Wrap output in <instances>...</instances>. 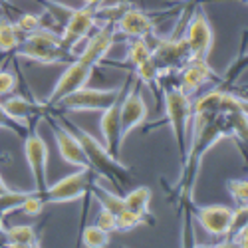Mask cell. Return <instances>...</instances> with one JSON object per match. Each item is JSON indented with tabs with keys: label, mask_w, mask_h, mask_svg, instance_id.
<instances>
[{
	"label": "cell",
	"mask_w": 248,
	"mask_h": 248,
	"mask_svg": "<svg viewBox=\"0 0 248 248\" xmlns=\"http://www.w3.org/2000/svg\"><path fill=\"white\" fill-rule=\"evenodd\" d=\"M193 135L185 155L181 185L187 199H191L195 189V179L204 153L224 137H238L246 141L248 117L244 99L220 90L206 92L193 103Z\"/></svg>",
	"instance_id": "6da1fadb"
},
{
	"label": "cell",
	"mask_w": 248,
	"mask_h": 248,
	"mask_svg": "<svg viewBox=\"0 0 248 248\" xmlns=\"http://www.w3.org/2000/svg\"><path fill=\"white\" fill-rule=\"evenodd\" d=\"M115 34H117L115 22H111V20H106V24H103L88 40L84 52H81L78 58H74L70 62L68 70L60 76V79L56 81L54 90L46 97L44 106H54V103H58L60 99H64L66 95L74 93L76 90L88 86V81H90L93 70L97 68V64L111 50V46L115 42Z\"/></svg>",
	"instance_id": "7a4b0ae2"
},
{
	"label": "cell",
	"mask_w": 248,
	"mask_h": 248,
	"mask_svg": "<svg viewBox=\"0 0 248 248\" xmlns=\"http://www.w3.org/2000/svg\"><path fill=\"white\" fill-rule=\"evenodd\" d=\"M16 50L22 58L40 62V64H60V62H72L76 58L72 52L62 46L60 36L46 28H40L24 36Z\"/></svg>",
	"instance_id": "3957f363"
},
{
	"label": "cell",
	"mask_w": 248,
	"mask_h": 248,
	"mask_svg": "<svg viewBox=\"0 0 248 248\" xmlns=\"http://www.w3.org/2000/svg\"><path fill=\"white\" fill-rule=\"evenodd\" d=\"M191 113H193V101L191 95L185 93L179 86L165 90V117L169 121V127L175 135L181 163L185 161L189 147V127H191Z\"/></svg>",
	"instance_id": "277c9868"
},
{
	"label": "cell",
	"mask_w": 248,
	"mask_h": 248,
	"mask_svg": "<svg viewBox=\"0 0 248 248\" xmlns=\"http://www.w3.org/2000/svg\"><path fill=\"white\" fill-rule=\"evenodd\" d=\"M72 133L78 137V141L81 143V147H84V153H86V159L90 163V169L92 171H97L101 177H108L111 181L115 179H121L123 183H127V175H125V167L121 165L119 159L111 157L108 153V149L101 145L99 141H95L88 131L79 129L76 125H70Z\"/></svg>",
	"instance_id": "5b68a950"
},
{
	"label": "cell",
	"mask_w": 248,
	"mask_h": 248,
	"mask_svg": "<svg viewBox=\"0 0 248 248\" xmlns=\"http://www.w3.org/2000/svg\"><path fill=\"white\" fill-rule=\"evenodd\" d=\"M123 93V88H111V90H95V88H79L74 93L66 95L54 103L52 108L66 109V111H103L109 108L115 99H119Z\"/></svg>",
	"instance_id": "8992f818"
},
{
	"label": "cell",
	"mask_w": 248,
	"mask_h": 248,
	"mask_svg": "<svg viewBox=\"0 0 248 248\" xmlns=\"http://www.w3.org/2000/svg\"><path fill=\"white\" fill-rule=\"evenodd\" d=\"M92 169H79L64 179H60L58 183H54L52 187L48 185L46 191L42 195H38L40 199L46 202H72L79 197H84L88 193V189L92 187Z\"/></svg>",
	"instance_id": "52a82bcc"
},
{
	"label": "cell",
	"mask_w": 248,
	"mask_h": 248,
	"mask_svg": "<svg viewBox=\"0 0 248 248\" xmlns=\"http://www.w3.org/2000/svg\"><path fill=\"white\" fill-rule=\"evenodd\" d=\"M24 153L34 179V193L42 195L48 187V147L38 133H28L24 139Z\"/></svg>",
	"instance_id": "ba28073f"
},
{
	"label": "cell",
	"mask_w": 248,
	"mask_h": 248,
	"mask_svg": "<svg viewBox=\"0 0 248 248\" xmlns=\"http://www.w3.org/2000/svg\"><path fill=\"white\" fill-rule=\"evenodd\" d=\"M145 119H147V103L137 88H131V92L125 97L121 95V99H119V139H121V145L133 129H137L139 125L145 123Z\"/></svg>",
	"instance_id": "9c48e42d"
},
{
	"label": "cell",
	"mask_w": 248,
	"mask_h": 248,
	"mask_svg": "<svg viewBox=\"0 0 248 248\" xmlns=\"http://www.w3.org/2000/svg\"><path fill=\"white\" fill-rule=\"evenodd\" d=\"M97 6L88 4V6L78 8L70 14L64 32L60 34L62 46H64L68 52H74V48L79 44V40H84L92 32L93 24L97 22Z\"/></svg>",
	"instance_id": "30bf717a"
},
{
	"label": "cell",
	"mask_w": 248,
	"mask_h": 248,
	"mask_svg": "<svg viewBox=\"0 0 248 248\" xmlns=\"http://www.w3.org/2000/svg\"><path fill=\"white\" fill-rule=\"evenodd\" d=\"M151 60L155 62V66L159 68L161 74H167L171 70H181L191 60V54L185 38L159 40L157 46L151 48Z\"/></svg>",
	"instance_id": "8fae6325"
},
{
	"label": "cell",
	"mask_w": 248,
	"mask_h": 248,
	"mask_svg": "<svg viewBox=\"0 0 248 248\" xmlns=\"http://www.w3.org/2000/svg\"><path fill=\"white\" fill-rule=\"evenodd\" d=\"M185 42L189 46L191 60H206L213 48V28L204 14H197L191 18L185 34Z\"/></svg>",
	"instance_id": "7c38bea8"
},
{
	"label": "cell",
	"mask_w": 248,
	"mask_h": 248,
	"mask_svg": "<svg viewBox=\"0 0 248 248\" xmlns=\"http://www.w3.org/2000/svg\"><path fill=\"white\" fill-rule=\"evenodd\" d=\"M52 129H54V139H56L60 157L64 159L66 163L78 167V169H90V163L86 159L84 147H81V143L78 141V137L72 131L60 127L58 123H54V121H52Z\"/></svg>",
	"instance_id": "4fadbf2b"
},
{
	"label": "cell",
	"mask_w": 248,
	"mask_h": 248,
	"mask_svg": "<svg viewBox=\"0 0 248 248\" xmlns=\"http://www.w3.org/2000/svg\"><path fill=\"white\" fill-rule=\"evenodd\" d=\"M231 217L232 209L222 204H209V206H201L197 211V220L202 229L213 234V236H229L231 229Z\"/></svg>",
	"instance_id": "5bb4252c"
},
{
	"label": "cell",
	"mask_w": 248,
	"mask_h": 248,
	"mask_svg": "<svg viewBox=\"0 0 248 248\" xmlns=\"http://www.w3.org/2000/svg\"><path fill=\"white\" fill-rule=\"evenodd\" d=\"M115 30L125 38H145L153 34L155 22L145 12H141L137 8H127L115 20Z\"/></svg>",
	"instance_id": "9a60e30c"
},
{
	"label": "cell",
	"mask_w": 248,
	"mask_h": 248,
	"mask_svg": "<svg viewBox=\"0 0 248 248\" xmlns=\"http://www.w3.org/2000/svg\"><path fill=\"white\" fill-rule=\"evenodd\" d=\"M213 78H215V72H213V68L209 66V62L206 60H189L187 64L181 68V84H179V88L187 95H193L204 84H209Z\"/></svg>",
	"instance_id": "2e32d148"
},
{
	"label": "cell",
	"mask_w": 248,
	"mask_h": 248,
	"mask_svg": "<svg viewBox=\"0 0 248 248\" xmlns=\"http://www.w3.org/2000/svg\"><path fill=\"white\" fill-rule=\"evenodd\" d=\"M119 99H115L109 108L103 109L101 111V119H99V129H101V135H103V147H106L108 153L111 157H115V159H119V149H121V139H119Z\"/></svg>",
	"instance_id": "e0dca14e"
},
{
	"label": "cell",
	"mask_w": 248,
	"mask_h": 248,
	"mask_svg": "<svg viewBox=\"0 0 248 248\" xmlns=\"http://www.w3.org/2000/svg\"><path fill=\"white\" fill-rule=\"evenodd\" d=\"M2 103L4 111L16 121L20 125L28 127V121H32L34 117H38V113L44 109V106H40V103H34V101H28L26 97L22 95H12V97H6Z\"/></svg>",
	"instance_id": "ac0fdd59"
},
{
	"label": "cell",
	"mask_w": 248,
	"mask_h": 248,
	"mask_svg": "<svg viewBox=\"0 0 248 248\" xmlns=\"http://www.w3.org/2000/svg\"><path fill=\"white\" fill-rule=\"evenodd\" d=\"M4 236H6V246H12V248H20V246H38V234L34 231V226H26V224H18V226H12V229H6L4 231Z\"/></svg>",
	"instance_id": "d6986e66"
},
{
	"label": "cell",
	"mask_w": 248,
	"mask_h": 248,
	"mask_svg": "<svg viewBox=\"0 0 248 248\" xmlns=\"http://www.w3.org/2000/svg\"><path fill=\"white\" fill-rule=\"evenodd\" d=\"M149 202H151V189L149 187H137L123 197V206L141 215V217L149 215Z\"/></svg>",
	"instance_id": "ffe728a7"
},
{
	"label": "cell",
	"mask_w": 248,
	"mask_h": 248,
	"mask_svg": "<svg viewBox=\"0 0 248 248\" xmlns=\"http://www.w3.org/2000/svg\"><path fill=\"white\" fill-rule=\"evenodd\" d=\"M20 34L6 16H0V52H12L20 44Z\"/></svg>",
	"instance_id": "44dd1931"
},
{
	"label": "cell",
	"mask_w": 248,
	"mask_h": 248,
	"mask_svg": "<svg viewBox=\"0 0 248 248\" xmlns=\"http://www.w3.org/2000/svg\"><path fill=\"white\" fill-rule=\"evenodd\" d=\"M81 244L88 248H103L109 244V232L99 229L97 224H90L81 232Z\"/></svg>",
	"instance_id": "7402d4cb"
},
{
	"label": "cell",
	"mask_w": 248,
	"mask_h": 248,
	"mask_svg": "<svg viewBox=\"0 0 248 248\" xmlns=\"http://www.w3.org/2000/svg\"><path fill=\"white\" fill-rule=\"evenodd\" d=\"M151 58V48L147 44L145 38H129V46H127V60L133 66L141 64Z\"/></svg>",
	"instance_id": "603a6c76"
},
{
	"label": "cell",
	"mask_w": 248,
	"mask_h": 248,
	"mask_svg": "<svg viewBox=\"0 0 248 248\" xmlns=\"http://www.w3.org/2000/svg\"><path fill=\"white\" fill-rule=\"evenodd\" d=\"M135 76H137V81H141V84L145 86H157L159 84V78H161V72L159 68L155 66V62L149 58L145 62H141V64L135 66Z\"/></svg>",
	"instance_id": "cb8c5ba5"
},
{
	"label": "cell",
	"mask_w": 248,
	"mask_h": 248,
	"mask_svg": "<svg viewBox=\"0 0 248 248\" xmlns=\"http://www.w3.org/2000/svg\"><path fill=\"white\" fill-rule=\"evenodd\" d=\"M143 222V217L129 211V209H123L115 215V231H121V232H129L133 229H137V226Z\"/></svg>",
	"instance_id": "d4e9b609"
},
{
	"label": "cell",
	"mask_w": 248,
	"mask_h": 248,
	"mask_svg": "<svg viewBox=\"0 0 248 248\" xmlns=\"http://www.w3.org/2000/svg\"><path fill=\"white\" fill-rule=\"evenodd\" d=\"M30 193H20V191H4L0 193V213L2 215H8L12 211H18L22 201L28 197Z\"/></svg>",
	"instance_id": "484cf974"
},
{
	"label": "cell",
	"mask_w": 248,
	"mask_h": 248,
	"mask_svg": "<svg viewBox=\"0 0 248 248\" xmlns=\"http://www.w3.org/2000/svg\"><path fill=\"white\" fill-rule=\"evenodd\" d=\"M14 26H16V30H18V34L28 36V34H32V32H36V30L42 28V18L36 16V14H22V16L16 20Z\"/></svg>",
	"instance_id": "4316f807"
},
{
	"label": "cell",
	"mask_w": 248,
	"mask_h": 248,
	"mask_svg": "<svg viewBox=\"0 0 248 248\" xmlns=\"http://www.w3.org/2000/svg\"><path fill=\"white\" fill-rule=\"evenodd\" d=\"M95 197H97V201L101 202L103 209H108V211H111V213H115V215L123 209V197H117V195H113V193H108L106 189H101V187H97Z\"/></svg>",
	"instance_id": "83f0119b"
},
{
	"label": "cell",
	"mask_w": 248,
	"mask_h": 248,
	"mask_svg": "<svg viewBox=\"0 0 248 248\" xmlns=\"http://www.w3.org/2000/svg\"><path fill=\"white\" fill-rule=\"evenodd\" d=\"M226 189H229L232 201H236L238 204H246V197H248V185L244 179H232L226 183Z\"/></svg>",
	"instance_id": "f1b7e54d"
},
{
	"label": "cell",
	"mask_w": 248,
	"mask_h": 248,
	"mask_svg": "<svg viewBox=\"0 0 248 248\" xmlns=\"http://www.w3.org/2000/svg\"><path fill=\"white\" fill-rule=\"evenodd\" d=\"M42 209H44V201L40 199L36 193H30V195L22 201V204H20L18 211H22L24 215H30V217H36V215L42 213Z\"/></svg>",
	"instance_id": "f546056e"
},
{
	"label": "cell",
	"mask_w": 248,
	"mask_h": 248,
	"mask_svg": "<svg viewBox=\"0 0 248 248\" xmlns=\"http://www.w3.org/2000/svg\"><path fill=\"white\" fill-rule=\"evenodd\" d=\"M246 220H248V211H246V204H240L238 209L232 211V217H231V229H229V236H232L236 231L244 229L246 226Z\"/></svg>",
	"instance_id": "4dcf8cb0"
},
{
	"label": "cell",
	"mask_w": 248,
	"mask_h": 248,
	"mask_svg": "<svg viewBox=\"0 0 248 248\" xmlns=\"http://www.w3.org/2000/svg\"><path fill=\"white\" fill-rule=\"evenodd\" d=\"M95 224L103 231L113 232L115 231V213H111V211H108V209H103L101 206V211H99V215L95 218Z\"/></svg>",
	"instance_id": "1f68e13d"
},
{
	"label": "cell",
	"mask_w": 248,
	"mask_h": 248,
	"mask_svg": "<svg viewBox=\"0 0 248 248\" xmlns=\"http://www.w3.org/2000/svg\"><path fill=\"white\" fill-rule=\"evenodd\" d=\"M16 76L10 74V72H4V70H0V95H8L16 90Z\"/></svg>",
	"instance_id": "d6a6232c"
},
{
	"label": "cell",
	"mask_w": 248,
	"mask_h": 248,
	"mask_svg": "<svg viewBox=\"0 0 248 248\" xmlns=\"http://www.w3.org/2000/svg\"><path fill=\"white\" fill-rule=\"evenodd\" d=\"M0 129H14V131H20L24 129V125H20V123H16L2 108V103H0Z\"/></svg>",
	"instance_id": "836d02e7"
},
{
	"label": "cell",
	"mask_w": 248,
	"mask_h": 248,
	"mask_svg": "<svg viewBox=\"0 0 248 248\" xmlns=\"http://www.w3.org/2000/svg\"><path fill=\"white\" fill-rule=\"evenodd\" d=\"M88 4H92V6H97V4H101V0H86Z\"/></svg>",
	"instance_id": "e575fe53"
},
{
	"label": "cell",
	"mask_w": 248,
	"mask_h": 248,
	"mask_svg": "<svg viewBox=\"0 0 248 248\" xmlns=\"http://www.w3.org/2000/svg\"><path fill=\"white\" fill-rule=\"evenodd\" d=\"M4 6H10V0H0V8H4Z\"/></svg>",
	"instance_id": "d590c367"
},
{
	"label": "cell",
	"mask_w": 248,
	"mask_h": 248,
	"mask_svg": "<svg viewBox=\"0 0 248 248\" xmlns=\"http://www.w3.org/2000/svg\"><path fill=\"white\" fill-rule=\"evenodd\" d=\"M2 220H4V215L0 213V232H2Z\"/></svg>",
	"instance_id": "8d00e7d4"
},
{
	"label": "cell",
	"mask_w": 248,
	"mask_h": 248,
	"mask_svg": "<svg viewBox=\"0 0 248 248\" xmlns=\"http://www.w3.org/2000/svg\"><path fill=\"white\" fill-rule=\"evenodd\" d=\"M0 183H4V181H2V177H0Z\"/></svg>",
	"instance_id": "74e56055"
}]
</instances>
